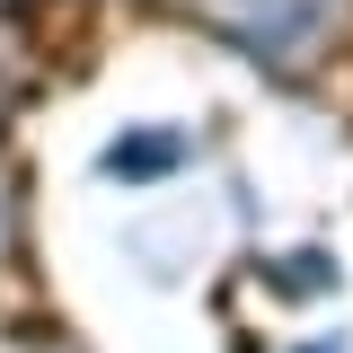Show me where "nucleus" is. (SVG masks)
<instances>
[{
	"label": "nucleus",
	"mask_w": 353,
	"mask_h": 353,
	"mask_svg": "<svg viewBox=\"0 0 353 353\" xmlns=\"http://www.w3.org/2000/svg\"><path fill=\"white\" fill-rule=\"evenodd\" d=\"M230 18H239V36H248V44H265L274 27H318L327 0H230Z\"/></svg>",
	"instance_id": "1"
}]
</instances>
